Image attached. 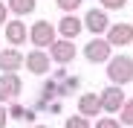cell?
<instances>
[{"label":"cell","instance_id":"6da1fadb","mask_svg":"<svg viewBox=\"0 0 133 128\" xmlns=\"http://www.w3.org/2000/svg\"><path fill=\"white\" fill-rule=\"evenodd\" d=\"M107 79L113 88H124L133 82V58L130 55H110L107 61Z\"/></svg>","mask_w":133,"mask_h":128},{"label":"cell","instance_id":"7a4b0ae2","mask_svg":"<svg viewBox=\"0 0 133 128\" xmlns=\"http://www.w3.org/2000/svg\"><path fill=\"white\" fill-rule=\"evenodd\" d=\"M29 41L35 44V50H43V47H52L58 41V32H55V24H49V20H35L32 29H29Z\"/></svg>","mask_w":133,"mask_h":128},{"label":"cell","instance_id":"3957f363","mask_svg":"<svg viewBox=\"0 0 133 128\" xmlns=\"http://www.w3.org/2000/svg\"><path fill=\"white\" fill-rule=\"evenodd\" d=\"M124 90L122 88H113V84H107V88L98 93V105H101V111L104 114H119L122 111V105H124Z\"/></svg>","mask_w":133,"mask_h":128},{"label":"cell","instance_id":"277c9868","mask_svg":"<svg viewBox=\"0 0 133 128\" xmlns=\"http://www.w3.org/2000/svg\"><path fill=\"white\" fill-rule=\"evenodd\" d=\"M81 26H84V29H90L93 38H104V32L110 29V18H107L104 9H90V12L84 15Z\"/></svg>","mask_w":133,"mask_h":128},{"label":"cell","instance_id":"5b68a950","mask_svg":"<svg viewBox=\"0 0 133 128\" xmlns=\"http://www.w3.org/2000/svg\"><path fill=\"white\" fill-rule=\"evenodd\" d=\"M110 55H113V47H110L104 38H90V44L84 47V58L90 64H107Z\"/></svg>","mask_w":133,"mask_h":128},{"label":"cell","instance_id":"8992f818","mask_svg":"<svg viewBox=\"0 0 133 128\" xmlns=\"http://www.w3.org/2000/svg\"><path fill=\"white\" fill-rule=\"evenodd\" d=\"M23 90V82L17 73H0V105L3 102H15Z\"/></svg>","mask_w":133,"mask_h":128},{"label":"cell","instance_id":"52a82bcc","mask_svg":"<svg viewBox=\"0 0 133 128\" xmlns=\"http://www.w3.org/2000/svg\"><path fill=\"white\" fill-rule=\"evenodd\" d=\"M104 41L110 47H127V44H133V24H110V29L104 32Z\"/></svg>","mask_w":133,"mask_h":128},{"label":"cell","instance_id":"ba28073f","mask_svg":"<svg viewBox=\"0 0 133 128\" xmlns=\"http://www.w3.org/2000/svg\"><path fill=\"white\" fill-rule=\"evenodd\" d=\"M23 64H26V70H29V73H35V76H46L52 61H49L46 50H29V53L23 55Z\"/></svg>","mask_w":133,"mask_h":128},{"label":"cell","instance_id":"9c48e42d","mask_svg":"<svg viewBox=\"0 0 133 128\" xmlns=\"http://www.w3.org/2000/svg\"><path fill=\"white\" fill-rule=\"evenodd\" d=\"M75 53H78V50H75V44H72V41L58 38L55 44L49 47V53H46V55H49V61H55V64H70V61L75 58Z\"/></svg>","mask_w":133,"mask_h":128},{"label":"cell","instance_id":"30bf717a","mask_svg":"<svg viewBox=\"0 0 133 128\" xmlns=\"http://www.w3.org/2000/svg\"><path fill=\"white\" fill-rule=\"evenodd\" d=\"M3 32H6V41L17 50V47H23L26 41H29V29H26V24L23 20H6V26H3Z\"/></svg>","mask_w":133,"mask_h":128},{"label":"cell","instance_id":"8fae6325","mask_svg":"<svg viewBox=\"0 0 133 128\" xmlns=\"http://www.w3.org/2000/svg\"><path fill=\"white\" fill-rule=\"evenodd\" d=\"M81 18H75V15H64L61 20H58V26H55V32L64 38V41H75L78 35H81Z\"/></svg>","mask_w":133,"mask_h":128},{"label":"cell","instance_id":"7c38bea8","mask_svg":"<svg viewBox=\"0 0 133 128\" xmlns=\"http://www.w3.org/2000/svg\"><path fill=\"white\" fill-rule=\"evenodd\" d=\"M20 67H23V53L20 50H15V47L0 50V70L3 73H17Z\"/></svg>","mask_w":133,"mask_h":128},{"label":"cell","instance_id":"4fadbf2b","mask_svg":"<svg viewBox=\"0 0 133 128\" xmlns=\"http://www.w3.org/2000/svg\"><path fill=\"white\" fill-rule=\"evenodd\" d=\"M101 114V105H98V93H81L78 96V117L90 119Z\"/></svg>","mask_w":133,"mask_h":128},{"label":"cell","instance_id":"5bb4252c","mask_svg":"<svg viewBox=\"0 0 133 128\" xmlns=\"http://www.w3.org/2000/svg\"><path fill=\"white\" fill-rule=\"evenodd\" d=\"M38 6V0H6V9L17 18V20H23L26 15H32Z\"/></svg>","mask_w":133,"mask_h":128},{"label":"cell","instance_id":"9a60e30c","mask_svg":"<svg viewBox=\"0 0 133 128\" xmlns=\"http://www.w3.org/2000/svg\"><path fill=\"white\" fill-rule=\"evenodd\" d=\"M6 114H9V119H20V122H32L35 119V111L32 108H23V105H17V102H9Z\"/></svg>","mask_w":133,"mask_h":128},{"label":"cell","instance_id":"2e32d148","mask_svg":"<svg viewBox=\"0 0 133 128\" xmlns=\"http://www.w3.org/2000/svg\"><path fill=\"white\" fill-rule=\"evenodd\" d=\"M119 122H122V128L124 125H133V99H124L122 111H119Z\"/></svg>","mask_w":133,"mask_h":128},{"label":"cell","instance_id":"e0dca14e","mask_svg":"<svg viewBox=\"0 0 133 128\" xmlns=\"http://www.w3.org/2000/svg\"><path fill=\"white\" fill-rule=\"evenodd\" d=\"M55 3L64 15H75V9H81V0H55Z\"/></svg>","mask_w":133,"mask_h":128},{"label":"cell","instance_id":"ac0fdd59","mask_svg":"<svg viewBox=\"0 0 133 128\" xmlns=\"http://www.w3.org/2000/svg\"><path fill=\"white\" fill-rule=\"evenodd\" d=\"M64 128H93L90 125V119H84V117H66V122H64Z\"/></svg>","mask_w":133,"mask_h":128},{"label":"cell","instance_id":"d6986e66","mask_svg":"<svg viewBox=\"0 0 133 128\" xmlns=\"http://www.w3.org/2000/svg\"><path fill=\"white\" fill-rule=\"evenodd\" d=\"M124 6H127V0H101V9H104V12H110V9L119 12V9H124Z\"/></svg>","mask_w":133,"mask_h":128},{"label":"cell","instance_id":"ffe728a7","mask_svg":"<svg viewBox=\"0 0 133 128\" xmlns=\"http://www.w3.org/2000/svg\"><path fill=\"white\" fill-rule=\"evenodd\" d=\"M96 128H122V122L113 119V117H101V119L96 122Z\"/></svg>","mask_w":133,"mask_h":128},{"label":"cell","instance_id":"44dd1931","mask_svg":"<svg viewBox=\"0 0 133 128\" xmlns=\"http://www.w3.org/2000/svg\"><path fill=\"white\" fill-rule=\"evenodd\" d=\"M6 20H9V9H6L3 0H0V26H6Z\"/></svg>","mask_w":133,"mask_h":128},{"label":"cell","instance_id":"7402d4cb","mask_svg":"<svg viewBox=\"0 0 133 128\" xmlns=\"http://www.w3.org/2000/svg\"><path fill=\"white\" fill-rule=\"evenodd\" d=\"M6 122H9V114H6L3 105H0V128H6Z\"/></svg>","mask_w":133,"mask_h":128},{"label":"cell","instance_id":"603a6c76","mask_svg":"<svg viewBox=\"0 0 133 128\" xmlns=\"http://www.w3.org/2000/svg\"><path fill=\"white\" fill-rule=\"evenodd\" d=\"M32 128H49V125H32Z\"/></svg>","mask_w":133,"mask_h":128}]
</instances>
